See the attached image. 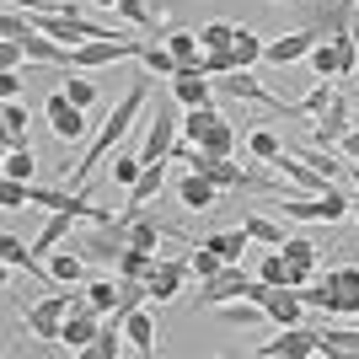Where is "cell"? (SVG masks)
Instances as JSON below:
<instances>
[{
  "label": "cell",
  "mask_w": 359,
  "mask_h": 359,
  "mask_svg": "<svg viewBox=\"0 0 359 359\" xmlns=\"http://www.w3.org/2000/svg\"><path fill=\"white\" fill-rule=\"evenodd\" d=\"M32 172H38V161H32V150H27V145H11V150H6V177L32 182Z\"/></svg>",
  "instance_id": "cell-37"
},
{
  "label": "cell",
  "mask_w": 359,
  "mask_h": 359,
  "mask_svg": "<svg viewBox=\"0 0 359 359\" xmlns=\"http://www.w3.org/2000/svg\"><path fill=\"white\" fill-rule=\"evenodd\" d=\"M263 48H269V38L252 27H236V43H231V60H236V70H252L257 60H263Z\"/></svg>",
  "instance_id": "cell-20"
},
{
  "label": "cell",
  "mask_w": 359,
  "mask_h": 359,
  "mask_svg": "<svg viewBox=\"0 0 359 359\" xmlns=\"http://www.w3.org/2000/svg\"><path fill=\"white\" fill-rule=\"evenodd\" d=\"M279 252H285V263L295 269V290H306V285L316 279V247H311L306 236H290Z\"/></svg>",
  "instance_id": "cell-17"
},
{
  "label": "cell",
  "mask_w": 359,
  "mask_h": 359,
  "mask_svg": "<svg viewBox=\"0 0 359 359\" xmlns=\"http://www.w3.org/2000/svg\"><path fill=\"white\" fill-rule=\"evenodd\" d=\"M348 177H354V194H359V161H348Z\"/></svg>",
  "instance_id": "cell-45"
},
{
  "label": "cell",
  "mask_w": 359,
  "mask_h": 359,
  "mask_svg": "<svg viewBox=\"0 0 359 359\" xmlns=\"http://www.w3.org/2000/svg\"><path fill=\"white\" fill-rule=\"evenodd\" d=\"M182 140V102L177 97H161L145 118V140H140V156L145 161H172V145Z\"/></svg>",
  "instance_id": "cell-4"
},
{
  "label": "cell",
  "mask_w": 359,
  "mask_h": 359,
  "mask_svg": "<svg viewBox=\"0 0 359 359\" xmlns=\"http://www.w3.org/2000/svg\"><path fill=\"white\" fill-rule=\"evenodd\" d=\"M118 295H123V285H118V279H91V285H86V300H91V306H97V311H113V306H118Z\"/></svg>",
  "instance_id": "cell-33"
},
{
  "label": "cell",
  "mask_w": 359,
  "mask_h": 359,
  "mask_svg": "<svg viewBox=\"0 0 359 359\" xmlns=\"http://www.w3.org/2000/svg\"><path fill=\"white\" fill-rule=\"evenodd\" d=\"M48 273H54V285H75L86 273V257L81 252H48Z\"/></svg>",
  "instance_id": "cell-30"
},
{
  "label": "cell",
  "mask_w": 359,
  "mask_h": 359,
  "mask_svg": "<svg viewBox=\"0 0 359 359\" xmlns=\"http://www.w3.org/2000/svg\"><path fill=\"white\" fill-rule=\"evenodd\" d=\"M97 6H102V11H107V6H118V0H97Z\"/></svg>",
  "instance_id": "cell-47"
},
{
  "label": "cell",
  "mask_w": 359,
  "mask_h": 359,
  "mask_svg": "<svg viewBox=\"0 0 359 359\" xmlns=\"http://www.w3.org/2000/svg\"><path fill=\"white\" fill-rule=\"evenodd\" d=\"M102 322H107V316L97 311V306H91L86 295H75V311L65 316V338H60V344H65V348H75V354H81V348H86L91 338H97V332H102Z\"/></svg>",
  "instance_id": "cell-10"
},
{
  "label": "cell",
  "mask_w": 359,
  "mask_h": 359,
  "mask_svg": "<svg viewBox=\"0 0 359 359\" xmlns=\"http://www.w3.org/2000/svg\"><path fill=\"white\" fill-rule=\"evenodd\" d=\"M0 129H6V150L27 145V102H22V97H11V102L0 107Z\"/></svg>",
  "instance_id": "cell-21"
},
{
  "label": "cell",
  "mask_w": 359,
  "mask_h": 359,
  "mask_svg": "<svg viewBox=\"0 0 359 359\" xmlns=\"http://www.w3.org/2000/svg\"><path fill=\"white\" fill-rule=\"evenodd\" d=\"M257 279H269V285H285V290H295V269L285 263V252H279V247H269V257H263Z\"/></svg>",
  "instance_id": "cell-31"
},
{
  "label": "cell",
  "mask_w": 359,
  "mask_h": 359,
  "mask_svg": "<svg viewBox=\"0 0 359 359\" xmlns=\"http://www.w3.org/2000/svg\"><path fill=\"white\" fill-rule=\"evenodd\" d=\"M247 241H252V236H247V225H236V231H210V236H204V247H215L225 263H241Z\"/></svg>",
  "instance_id": "cell-22"
},
{
  "label": "cell",
  "mask_w": 359,
  "mask_h": 359,
  "mask_svg": "<svg viewBox=\"0 0 359 359\" xmlns=\"http://www.w3.org/2000/svg\"><path fill=\"white\" fill-rule=\"evenodd\" d=\"M332 97H338V86H332V81H316V86L306 91V102H300V113H306V118H316V113H322V107H327Z\"/></svg>",
  "instance_id": "cell-43"
},
{
  "label": "cell",
  "mask_w": 359,
  "mask_h": 359,
  "mask_svg": "<svg viewBox=\"0 0 359 359\" xmlns=\"http://www.w3.org/2000/svg\"><path fill=\"white\" fill-rule=\"evenodd\" d=\"M220 194H225L220 182L204 177V172H194V166H188V172L177 177V204H182V210H194V215L215 210V198H220Z\"/></svg>",
  "instance_id": "cell-14"
},
{
  "label": "cell",
  "mask_w": 359,
  "mask_h": 359,
  "mask_svg": "<svg viewBox=\"0 0 359 359\" xmlns=\"http://www.w3.org/2000/svg\"><path fill=\"white\" fill-rule=\"evenodd\" d=\"M150 263H156V252H145V247H123V257H118V279H145Z\"/></svg>",
  "instance_id": "cell-34"
},
{
  "label": "cell",
  "mask_w": 359,
  "mask_h": 359,
  "mask_svg": "<svg viewBox=\"0 0 359 359\" xmlns=\"http://www.w3.org/2000/svg\"><path fill=\"white\" fill-rule=\"evenodd\" d=\"M306 306H316V311H338V316H359V269L348 263V269H327L322 279H311V290H306Z\"/></svg>",
  "instance_id": "cell-2"
},
{
  "label": "cell",
  "mask_w": 359,
  "mask_h": 359,
  "mask_svg": "<svg viewBox=\"0 0 359 359\" xmlns=\"http://www.w3.org/2000/svg\"><path fill=\"white\" fill-rule=\"evenodd\" d=\"M348 6H359V0H348Z\"/></svg>",
  "instance_id": "cell-50"
},
{
  "label": "cell",
  "mask_w": 359,
  "mask_h": 359,
  "mask_svg": "<svg viewBox=\"0 0 359 359\" xmlns=\"http://www.w3.org/2000/svg\"><path fill=\"white\" fill-rule=\"evenodd\" d=\"M220 118V107H182V140H188V145H198V140L210 135V123Z\"/></svg>",
  "instance_id": "cell-28"
},
{
  "label": "cell",
  "mask_w": 359,
  "mask_h": 359,
  "mask_svg": "<svg viewBox=\"0 0 359 359\" xmlns=\"http://www.w3.org/2000/svg\"><path fill=\"white\" fill-rule=\"evenodd\" d=\"M140 65H145V70H156V75H177V70H182V65H177V54H172L166 43H145Z\"/></svg>",
  "instance_id": "cell-35"
},
{
  "label": "cell",
  "mask_w": 359,
  "mask_h": 359,
  "mask_svg": "<svg viewBox=\"0 0 359 359\" xmlns=\"http://www.w3.org/2000/svg\"><path fill=\"white\" fill-rule=\"evenodd\" d=\"M322 354H359V332L327 327V332H322Z\"/></svg>",
  "instance_id": "cell-40"
},
{
  "label": "cell",
  "mask_w": 359,
  "mask_h": 359,
  "mask_svg": "<svg viewBox=\"0 0 359 359\" xmlns=\"http://www.w3.org/2000/svg\"><path fill=\"white\" fill-rule=\"evenodd\" d=\"M70 311H75V295H65V285H60V290H48V295H38V300H22V327H27L38 344H60Z\"/></svg>",
  "instance_id": "cell-3"
},
{
  "label": "cell",
  "mask_w": 359,
  "mask_h": 359,
  "mask_svg": "<svg viewBox=\"0 0 359 359\" xmlns=\"http://www.w3.org/2000/svg\"><path fill=\"white\" fill-rule=\"evenodd\" d=\"M145 97H150V81H135V86L123 91V97H118V107L107 113V123L97 129V140L86 145V156H81V166L70 172V182H65V188H75V194H86V177L97 172V166H102V156H107L113 145H123V135H129V123L140 118V107H145Z\"/></svg>",
  "instance_id": "cell-1"
},
{
  "label": "cell",
  "mask_w": 359,
  "mask_h": 359,
  "mask_svg": "<svg viewBox=\"0 0 359 359\" xmlns=\"http://www.w3.org/2000/svg\"><path fill=\"white\" fill-rule=\"evenodd\" d=\"M316 354H322L316 327H279L269 344H257V359H316Z\"/></svg>",
  "instance_id": "cell-6"
},
{
  "label": "cell",
  "mask_w": 359,
  "mask_h": 359,
  "mask_svg": "<svg viewBox=\"0 0 359 359\" xmlns=\"http://www.w3.org/2000/svg\"><path fill=\"white\" fill-rule=\"evenodd\" d=\"M354 220H359V204H354Z\"/></svg>",
  "instance_id": "cell-48"
},
{
  "label": "cell",
  "mask_w": 359,
  "mask_h": 359,
  "mask_svg": "<svg viewBox=\"0 0 359 359\" xmlns=\"http://www.w3.org/2000/svg\"><path fill=\"white\" fill-rule=\"evenodd\" d=\"M123 338H129V348H135V354H156V316H150L145 306H140V311H129Z\"/></svg>",
  "instance_id": "cell-19"
},
{
  "label": "cell",
  "mask_w": 359,
  "mask_h": 359,
  "mask_svg": "<svg viewBox=\"0 0 359 359\" xmlns=\"http://www.w3.org/2000/svg\"><path fill=\"white\" fill-rule=\"evenodd\" d=\"M0 263H6V269H22L27 279H38V285H54L48 263H43L38 252H32V247H22L16 236H0Z\"/></svg>",
  "instance_id": "cell-15"
},
{
  "label": "cell",
  "mask_w": 359,
  "mask_h": 359,
  "mask_svg": "<svg viewBox=\"0 0 359 359\" xmlns=\"http://www.w3.org/2000/svg\"><path fill=\"white\" fill-rule=\"evenodd\" d=\"M225 269V257L215 252V247H204V241H198L194 252H188V273H194L198 285H204V279H210V273H220Z\"/></svg>",
  "instance_id": "cell-32"
},
{
  "label": "cell",
  "mask_w": 359,
  "mask_h": 359,
  "mask_svg": "<svg viewBox=\"0 0 359 359\" xmlns=\"http://www.w3.org/2000/svg\"><path fill=\"white\" fill-rule=\"evenodd\" d=\"M0 97H6V102L22 97V70H0Z\"/></svg>",
  "instance_id": "cell-44"
},
{
  "label": "cell",
  "mask_w": 359,
  "mask_h": 359,
  "mask_svg": "<svg viewBox=\"0 0 359 359\" xmlns=\"http://www.w3.org/2000/svg\"><path fill=\"white\" fill-rule=\"evenodd\" d=\"M198 43L204 48H231L236 43V27H231V22H204V27H198Z\"/></svg>",
  "instance_id": "cell-41"
},
{
  "label": "cell",
  "mask_w": 359,
  "mask_h": 359,
  "mask_svg": "<svg viewBox=\"0 0 359 359\" xmlns=\"http://www.w3.org/2000/svg\"><path fill=\"white\" fill-rule=\"evenodd\" d=\"M43 113H48V129H54L60 140H81V135H86V107L70 102V97H65V86H60V91H48Z\"/></svg>",
  "instance_id": "cell-12"
},
{
  "label": "cell",
  "mask_w": 359,
  "mask_h": 359,
  "mask_svg": "<svg viewBox=\"0 0 359 359\" xmlns=\"http://www.w3.org/2000/svg\"><path fill=\"white\" fill-rule=\"evenodd\" d=\"M107 172H113V182H123V188H129V182L145 172V156H140V145H123L118 156H113V166H107Z\"/></svg>",
  "instance_id": "cell-29"
},
{
  "label": "cell",
  "mask_w": 359,
  "mask_h": 359,
  "mask_svg": "<svg viewBox=\"0 0 359 359\" xmlns=\"http://www.w3.org/2000/svg\"><path fill=\"white\" fill-rule=\"evenodd\" d=\"M65 97H70V102H81V107H91V102H97V81H91L86 70H70V81H65Z\"/></svg>",
  "instance_id": "cell-39"
},
{
  "label": "cell",
  "mask_w": 359,
  "mask_h": 359,
  "mask_svg": "<svg viewBox=\"0 0 359 359\" xmlns=\"http://www.w3.org/2000/svg\"><path fill=\"white\" fill-rule=\"evenodd\" d=\"M198 145L210 150V156H236V123H231V118L220 113V118L210 123V135L198 140Z\"/></svg>",
  "instance_id": "cell-27"
},
{
  "label": "cell",
  "mask_w": 359,
  "mask_h": 359,
  "mask_svg": "<svg viewBox=\"0 0 359 359\" xmlns=\"http://www.w3.org/2000/svg\"><path fill=\"white\" fill-rule=\"evenodd\" d=\"M348 27H354V43H359V11H354V22H348Z\"/></svg>",
  "instance_id": "cell-46"
},
{
  "label": "cell",
  "mask_w": 359,
  "mask_h": 359,
  "mask_svg": "<svg viewBox=\"0 0 359 359\" xmlns=\"http://www.w3.org/2000/svg\"><path fill=\"white\" fill-rule=\"evenodd\" d=\"M145 285H150V300H177L182 285H188V257H156Z\"/></svg>",
  "instance_id": "cell-13"
},
{
  "label": "cell",
  "mask_w": 359,
  "mask_h": 359,
  "mask_svg": "<svg viewBox=\"0 0 359 359\" xmlns=\"http://www.w3.org/2000/svg\"><path fill=\"white\" fill-rule=\"evenodd\" d=\"M241 225H247V236H252V241H263V247H285V231H279V225H273L269 215H247Z\"/></svg>",
  "instance_id": "cell-36"
},
{
  "label": "cell",
  "mask_w": 359,
  "mask_h": 359,
  "mask_svg": "<svg viewBox=\"0 0 359 359\" xmlns=\"http://www.w3.org/2000/svg\"><path fill=\"white\" fill-rule=\"evenodd\" d=\"M75 220H81L75 210H54V215L43 220V231L32 236V252H38V257H48V252H54V247H60L65 236H70V225H75Z\"/></svg>",
  "instance_id": "cell-18"
},
{
  "label": "cell",
  "mask_w": 359,
  "mask_h": 359,
  "mask_svg": "<svg viewBox=\"0 0 359 359\" xmlns=\"http://www.w3.org/2000/svg\"><path fill=\"white\" fill-rule=\"evenodd\" d=\"M327 32L316 27V22H300L295 32H285V38H273L269 48H263V60L269 65H295V60H311V48L322 43Z\"/></svg>",
  "instance_id": "cell-8"
},
{
  "label": "cell",
  "mask_w": 359,
  "mask_h": 359,
  "mask_svg": "<svg viewBox=\"0 0 359 359\" xmlns=\"http://www.w3.org/2000/svg\"><path fill=\"white\" fill-rule=\"evenodd\" d=\"M161 188H166V161H145V172L129 182V198H123V215H118V220H123V225L140 220V215L156 204V194H161Z\"/></svg>",
  "instance_id": "cell-9"
},
{
  "label": "cell",
  "mask_w": 359,
  "mask_h": 359,
  "mask_svg": "<svg viewBox=\"0 0 359 359\" xmlns=\"http://www.w3.org/2000/svg\"><path fill=\"white\" fill-rule=\"evenodd\" d=\"M22 204H32V182L6 177V182H0V210H22Z\"/></svg>",
  "instance_id": "cell-42"
},
{
  "label": "cell",
  "mask_w": 359,
  "mask_h": 359,
  "mask_svg": "<svg viewBox=\"0 0 359 359\" xmlns=\"http://www.w3.org/2000/svg\"><path fill=\"white\" fill-rule=\"evenodd\" d=\"M166 236H177V231H172V225L145 220V215H140V220H129V247H145V252H156Z\"/></svg>",
  "instance_id": "cell-25"
},
{
  "label": "cell",
  "mask_w": 359,
  "mask_h": 359,
  "mask_svg": "<svg viewBox=\"0 0 359 359\" xmlns=\"http://www.w3.org/2000/svg\"><path fill=\"white\" fill-rule=\"evenodd\" d=\"M241 145H247V156H252V161H263V166H273L279 156H285V145H279V135H273V129H252Z\"/></svg>",
  "instance_id": "cell-26"
},
{
  "label": "cell",
  "mask_w": 359,
  "mask_h": 359,
  "mask_svg": "<svg viewBox=\"0 0 359 359\" xmlns=\"http://www.w3.org/2000/svg\"><path fill=\"white\" fill-rule=\"evenodd\" d=\"M279 215H285V220H322V225H332V220H344V215H354V204H348L344 188L327 182L316 198H279Z\"/></svg>",
  "instance_id": "cell-5"
},
{
  "label": "cell",
  "mask_w": 359,
  "mask_h": 359,
  "mask_svg": "<svg viewBox=\"0 0 359 359\" xmlns=\"http://www.w3.org/2000/svg\"><path fill=\"white\" fill-rule=\"evenodd\" d=\"M311 70L322 75V81H338V43H332V38H322V43L311 48Z\"/></svg>",
  "instance_id": "cell-38"
},
{
  "label": "cell",
  "mask_w": 359,
  "mask_h": 359,
  "mask_svg": "<svg viewBox=\"0 0 359 359\" xmlns=\"http://www.w3.org/2000/svg\"><path fill=\"white\" fill-rule=\"evenodd\" d=\"M273 6H285V0H273Z\"/></svg>",
  "instance_id": "cell-49"
},
{
  "label": "cell",
  "mask_w": 359,
  "mask_h": 359,
  "mask_svg": "<svg viewBox=\"0 0 359 359\" xmlns=\"http://www.w3.org/2000/svg\"><path fill=\"white\" fill-rule=\"evenodd\" d=\"M348 129H354V107H348V97L338 91V97H332V102L311 118V140H316V145H338Z\"/></svg>",
  "instance_id": "cell-11"
},
{
  "label": "cell",
  "mask_w": 359,
  "mask_h": 359,
  "mask_svg": "<svg viewBox=\"0 0 359 359\" xmlns=\"http://www.w3.org/2000/svg\"><path fill=\"white\" fill-rule=\"evenodd\" d=\"M247 290H252V279H247V273H241V263H225L220 273H210V279H204V285H198V295H194V306H225V300H241L247 295Z\"/></svg>",
  "instance_id": "cell-7"
},
{
  "label": "cell",
  "mask_w": 359,
  "mask_h": 359,
  "mask_svg": "<svg viewBox=\"0 0 359 359\" xmlns=\"http://www.w3.org/2000/svg\"><path fill=\"white\" fill-rule=\"evenodd\" d=\"M172 54H177V65L182 70H198V60H204V43H198V32H166L161 38Z\"/></svg>",
  "instance_id": "cell-24"
},
{
  "label": "cell",
  "mask_w": 359,
  "mask_h": 359,
  "mask_svg": "<svg viewBox=\"0 0 359 359\" xmlns=\"http://www.w3.org/2000/svg\"><path fill=\"white\" fill-rule=\"evenodd\" d=\"M118 354H123V327H113V322H102V332L81 348V359H118Z\"/></svg>",
  "instance_id": "cell-23"
},
{
  "label": "cell",
  "mask_w": 359,
  "mask_h": 359,
  "mask_svg": "<svg viewBox=\"0 0 359 359\" xmlns=\"http://www.w3.org/2000/svg\"><path fill=\"white\" fill-rule=\"evenodd\" d=\"M172 97H177L182 107H210L215 102V81L198 70H177L172 75Z\"/></svg>",
  "instance_id": "cell-16"
}]
</instances>
